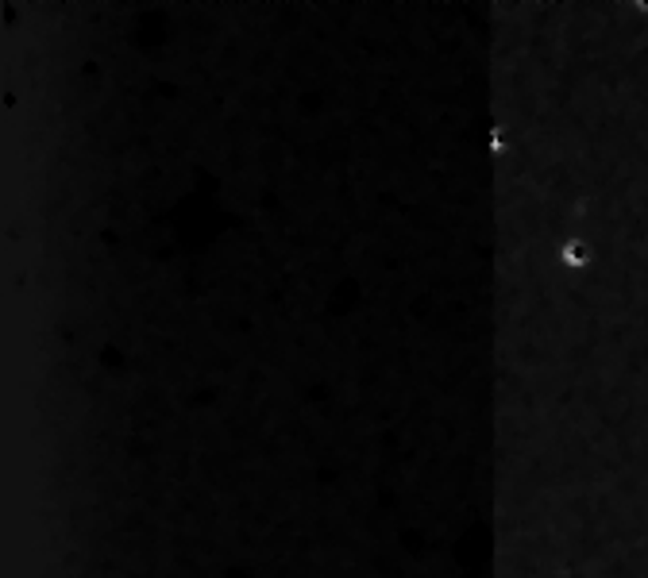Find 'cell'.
Returning <instances> with one entry per match:
<instances>
[{"mask_svg":"<svg viewBox=\"0 0 648 578\" xmlns=\"http://www.w3.org/2000/svg\"><path fill=\"white\" fill-rule=\"evenodd\" d=\"M564 262H567V267H583V262H587V243L571 239L564 247Z\"/></svg>","mask_w":648,"mask_h":578,"instance_id":"6da1fadb","label":"cell"}]
</instances>
